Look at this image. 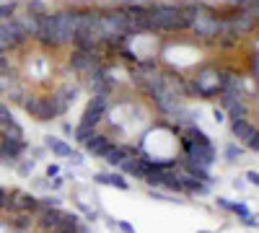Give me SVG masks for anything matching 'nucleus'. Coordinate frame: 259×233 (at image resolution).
<instances>
[{"label": "nucleus", "mask_w": 259, "mask_h": 233, "mask_svg": "<svg viewBox=\"0 0 259 233\" xmlns=\"http://www.w3.org/2000/svg\"><path fill=\"white\" fill-rule=\"evenodd\" d=\"M78 18L80 13L78 11H62V13H47L41 16L39 21V41H45L50 47H60V44H68L75 36V29H78Z\"/></svg>", "instance_id": "obj_1"}, {"label": "nucleus", "mask_w": 259, "mask_h": 233, "mask_svg": "<svg viewBox=\"0 0 259 233\" xmlns=\"http://www.w3.org/2000/svg\"><path fill=\"white\" fill-rule=\"evenodd\" d=\"M148 24H150V31H177V29H187L192 24V18L177 6L158 3L153 8H148Z\"/></svg>", "instance_id": "obj_2"}, {"label": "nucleus", "mask_w": 259, "mask_h": 233, "mask_svg": "<svg viewBox=\"0 0 259 233\" xmlns=\"http://www.w3.org/2000/svg\"><path fill=\"white\" fill-rule=\"evenodd\" d=\"M251 21H256L259 18V0H249V3H246V11H244Z\"/></svg>", "instance_id": "obj_3"}, {"label": "nucleus", "mask_w": 259, "mask_h": 233, "mask_svg": "<svg viewBox=\"0 0 259 233\" xmlns=\"http://www.w3.org/2000/svg\"><path fill=\"white\" fill-rule=\"evenodd\" d=\"M13 6H0V21H11L13 18Z\"/></svg>", "instance_id": "obj_4"}, {"label": "nucleus", "mask_w": 259, "mask_h": 233, "mask_svg": "<svg viewBox=\"0 0 259 233\" xmlns=\"http://www.w3.org/2000/svg\"><path fill=\"white\" fill-rule=\"evenodd\" d=\"M50 145L55 148L57 153H62V156H65V153H70V148H68V145H62V143H57V140H50Z\"/></svg>", "instance_id": "obj_5"}, {"label": "nucleus", "mask_w": 259, "mask_h": 233, "mask_svg": "<svg viewBox=\"0 0 259 233\" xmlns=\"http://www.w3.org/2000/svg\"><path fill=\"white\" fill-rule=\"evenodd\" d=\"M6 68H8V62H6V57H3V55H0V73H3Z\"/></svg>", "instance_id": "obj_6"}]
</instances>
